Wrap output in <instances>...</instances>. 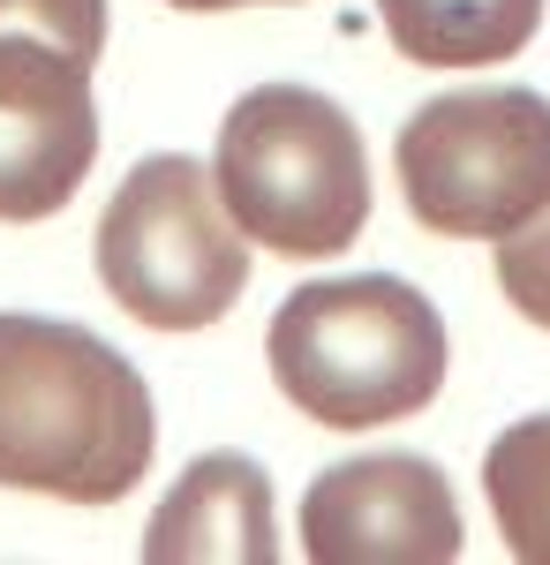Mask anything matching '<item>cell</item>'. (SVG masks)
<instances>
[{
  "label": "cell",
  "mask_w": 550,
  "mask_h": 565,
  "mask_svg": "<svg viewBox=\"0 0 550 565\" xmlns=\"http://www.w3.org/2000/svg\"><path fill=\"white\" fill-rule=\"evenodd\" d=\"M159 445L151 392L84 324L0 309V482L68 505L128 498Z\"/></svg>",
  "instance_id": "1"
},
{
  "label": "cell",
  "mask_w": 550,
  "mask_h": 565,
  "mask_svg": "<svg viewBox=\"0 0 550 565\" xmlns=\"http://www.w3.org/2000/svg\"><path fill=\"white\" fill-rule=\"evenodd\" d=\"M272 385L325 430H378L423 415L445 385V317L392 271L317 279L279 302L272 332Z\"/></svg>",
  "instance_id": "2"
},
{
  "label": "cell",
  "mask_w": 550,
  "mask_h": 565,
  "mask_svg": "<svg viewBox=\"0 0 550 565\" xmlns=\"http://www.w3.org/2000/svg\"><path fill=\"white\" fill-rule=\"evenodd\" d=\"M212 189L272 257H339L370 226V151L355 114L302 84H256L219 121Z\"/></svg>",
  "instance_id": "3"
},
{
  "label": "cell",
  "mask_w": 550,
  "mask_h": 565,
  "mask_svg": "<svg viewBox=\"0 0 550 565\" xmlns=\"http://www.w3.org/2000/svg\"><path fill=\"white\" fill-rule=\"evenodd\" d=\"M98 279L151 332H204L250 287V234L226 218L212 167L159 151L98 218Z\"/></svg>",
  "instance_id": "4"
},
{
  "label": "cell",
  "mask_w": 550,
  "mask_h": 565,
  "mask_svg": "<svg viewBox=\"0 0 550 565\" xmlns=\"http://www.w3.org/2000/svg\"><path fill=\"white\" fill-rule=\"evenodd\" d=\"M106 0H0V218H53L98 159Z\"/></svg>",
  "instance_id": "5"
},
{
  "label": "cell",
  "mask_w": 550,
  "mask_h": 565,
  "mask_svg": "<svg viewBox=\"0 0 550 565\" xmlns=\"http://www.w3.org/2000/svg\"><path fill=\"white\" fill-rule=\"evenodd\" d=\"M400 196L430 234L498 242L550 204V98L453 90L400 129Z\"/></svg>",
  "instance_id": "6"
},
{
  "label": "cell",
  "mask_w": 550,
  "mask_h": 565,
  "mask_svg": "<svg viewBox=\"0 0 550 565\" xmlns=\"http://www.w3.org/2000/svg\"><path fill=\"white\" fill-rule=\"evenodd\" d=\"M302 558L317 565H453L461 505L453 482L415 452L339 460L302 490Z\"/></svg>",
  "instance_id": "7"
},
{
  "label": "cell",
  "mask_w": 550,
  "mask_h": 565,
  "mask_svg": "<svg viewBox=\"0 0 550 565\" xmlns=\"http://www.w3.org/2000/svg\"><path fill=\"white\" fill-rule=\"evenodd\" d=\"M144 558L151 565H272V482L242 452H204L189 476L167 490V505L144 527Z\"/></svg>",
  "instance_id": "8"
},
{
  "label": "cell",
  "mask_w": 550,
  "mask_h": 565,
  "mask_svg": "<svg viewBox=\"0 0 550 565\" xmlns=\"http://www.w3.org/2000/svg\"><path fill=\"white\" fill-rule=\"evenodd\" d=\"M384 39L423 68H490L528 53L543 0H378Z\"/></svg>",
  "instance_id": "9"
},
{
  "label": "cell",
  "mask_w": 550,
  "mask_h": 565,
  "mask_svg": "<svg viewBox=\"0 0 550 565\" xmlns=\"http://www.w3.org/2000/svg\"><path fill=\"white\" fill-rule=\"evenodd\" d=\"M483 498L520 565H550V415L512 423L483 452Z\"/></svg>",
  "instance_id": "10"
},
{
  "label": "cell",
  "mask_w": 550,
  "mask_h": 565,
  "mask_svg": "<svg viewBox=\"0 0 550 565\" xmlns=\"http://www.w3.org/2000/svg\"><path fill=\"white\" fill-rule=\"evenodd\" d=\"M498 295H506L528 324L550 332V204L528 226L498 234Z\"/></svg>",
  "instance_id": "11"
},
{
  "label": "cell",
  "mask_w": 550,
  "mask_h": 565,
  "mask_svg": "<svg viewBox=\"0 0 550 565\" xmlns=\"http://www.w3.org/2000/svg\"><path fill=\"white\" fill-rule=\"evenodd\" d=\"M173 8H197V15H212V8H250V0H173Z\"/></svg>",
  "instance_id": "12"
}]
</instances>
